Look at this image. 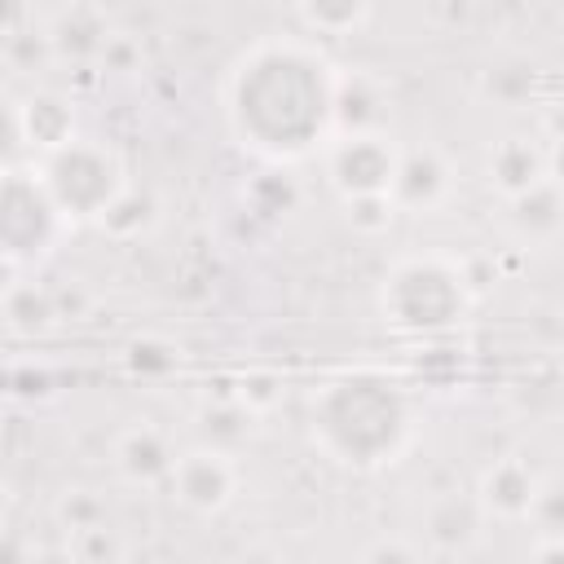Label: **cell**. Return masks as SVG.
<instances>
[{
    "label": "cell",
    "mask_w": 564,
    "mask_h": 564,
    "mask_svg": "<svg viewBox=\"0 0 564 564\" xmlns=\"http://www.w3.org/2000/svg\"><path fill=\"white\" fill-rule=\"evenodd\" d=\"M234 401H238L251 419H260V414H269V410L282 401V383H278L273 375H247L242 388L234 392Z\"/></svg>",
    "instance_id": "22"
},
{
    "label": "cell",
    "mask_w": 564,
    "mask_h": 564,
    "mask_svg": "<svg viewBox=\"0 0 564 564\" xmlns=\"http://www.w3.org/2000/svg\"><path fill=\"white\" fill-rule=\"evenodd\" d=\"M48 44H53V57L57 62H70V66H88V62H101L115 44V31H110V18L106 9L97 4H66V9H53L40 18Z\"/></svg>",
    "instance_id": "10"
},
{
    "label": "cell",
    "mask_w": 564,
    "mask_h": 564,
    "mask_svg": "<svg viewBox=\"0 0 564 564\" xmlns=\"http://www.w3.org/2000/svg\"><path fill=\"white\" fill-rule=\"evenodd\" d=\"M154 216H159L154 194H150V189L128 185V194H123V198L101 216V229H106L110 238H141V234L154 225Z\"/></svg>",
    "instance_id": "19"
},
{
    "label": "cell",
    "mask_w": 564,
    "mask_h": 564,
    "mask_svg": "<svg viewBox=\"0 0 564 564\" xmlns=\"http://www.w3.org/2000/svg\"><path fill=\"white\" fill-rule=\"evenodd\" d=\"M119 555H123V542L106 520L70 533V560L75 564H119Z\"/></svg>",
    "instance_id": "21"
},
{
    "label": "cell",
    "mask_w": 564,
    "mask_h": 564,
    "mask_svg": "<svg viewBox=\"0 0 564 564\" xmlns=\"http://www.w3.org/2000/svg\"><path fill=\"white\" fill-rule=\"evenodd\" d=\"M538 123H542V137H546L551 145H564V101H551Z\"/></svg>",
    "instance_id": "25"
},
{
    "label": "cell",
    "mask_w": 564,
    "mask_h": 564,
    "mask_svg": "<svg viewBox=\"0 0 564 564\" xmlns=\"http://www.w3.org/2000/svg\"><path fill=\"white\" fill-rule=\"evenodd\" d=\"M485 181L502 203L538 189L546 181V145L524 137V132H511V137L494 141L489 154H485Z\"/></svg>",
    "instance_id": "13"
},
{
    "label": "cell",
    "mask_w": 564,
    "mask_h": 564,
    "mask_svg": "<svg viewBox=\"0 0 564 564\" xmlns=\"http://www.w3.org/2000/svg\"><path fill=\"white\" fill-rule=\"evenodd\" d=\"M48 317H53V300L35 282L9 278V286H4V322H9V330L13 335H35Z\"/></svg>",
    "instance_id": "17"
},
{
    "label": "cell",
    "mask_w": 564,
    "mask_h": 564,
    "mask_svg": "<svg viewBox=\"0 0 564 564\" xmlns=\"http://www.w3.org/2000/svg\"><path fill=\"white\" fill-rule=\"evenodd\" d=\"M35 172L70 225H101V216L132 185L119 150L106 145L101 137H84V132L75 141H66L62 150L44 154L35 163Z\"/></svg>",
    "instance_id": "4"
},
{
    "label": "cell",
    "mask_w": 564,
    "mask_h": 564,
    "mask_svg": "<svg viewBox=\"0 0 564 564\" xmlns=\"http://www.w3.org/2000/svg\"><path fill=\"white\" fill-rule=\"evenodd\" d=\"M172 498L194 516H220L238 494V463L220 445H194L181 449L176 471L167 480Z\"/></svg>",
    "instance_id": "8"
},
{
    "label": "cell",
    "mask_w": 564,
    "mask_h": 564,
    "mask_svg": "<svg viewBox=\"0 0 564 564\" xmlns=\"http://www.w3.org/2000/svg\"><path fill=\"white\" fill-rule=\"evenodd\" d=\"M538 485H542V476L524 458L507 454V458H494L480 471L476 502H480L485 520H529L533 498H538Z\"/></svg>",
    "instance_id": "12"
},
{
    "label": "cell",
    "mask_w": 564,
    "mask_h": 564,
    "mask_svg": "<svg viewBox=\"0 0 564 564\" xmlns=\"http://www.w3.org/2000/svg\"><path fill=\"white\" fill-rule=\"evenodd\" d=\"M339 70L304 35H264L225 79V119L242 150L295 163L335 141Z\"/></svg>",
    "instance_id": "1"
},
{
    "label": "cell",
    "mask_w": 564,
    "mask_h": 564,
    "mask_svg": "<svg viewBox=\"0 0 564 564\" xmlns=\"http://www.w3.org/2000/svg\"><path fill=\"white\" fill-rule=\"evenodd\" d=\"M110 458H115V471L123 485L132 489H154V485H167L172 471H176V445L163 427L154 423H128L115 445H110Z\"/></svg>",
    "instance_id": "9"
},
{
    "label": "cell",
    "mask_w": 564,
    "mask_h": 564,
    "mask_svg": "<svg viewBox=\"0 0 564 564\" xmlns=\"http://www.w3.org/2000/svg\"><path fill=\"white\" fill-rule=\"evenodd\" d=\"M502 220H507V234L520 247H546L564 234V189L555 181H542L538 189L511 198Z\"/></svg>",
    "instance_id": "14"
},
{
    "label": "cell",
    "mask_w": 564,
    "mask_h": 564,
    "mask_svg": "<svg viewBox=\"0 0 564 564\" xmlns=\"http://www.w3.org/2000/svg\"><path fill=\"white\" fill-rule=\"evenodd\" d=\"M449 194H454V163L436 145L401 150V167H397V181H392L397 212L427 216V212L445 207Z\"/></svg>",
    "instance_id": "11"
},
{
    "label": "cell",
    "mask_w": 564,
    "mask_h": 564,
    "mask_svg": "<svg viewBox=\"0 0 564 564\" xmlns=\"http://www.w3.org/2000/svg\"><path fill=\"white\" fill-rule=\"evenodd\" d=\"M529 524H533V538H542V542H564V476H546V480L538 485Z\"/></svg>",
    "instance_id": "20"
},
{
    "label": "cell",
    "mask_w": 564,
    "mask_h": 564,
    "mask_svg": "<svg viewBox=\"0 0 564 564\" xmlns=\"http://www.w3.org/2000/svg\"><path fill=\"white\" fill-rule=\"evenodd\" d=\"M383 88L361 75V70H339V93H335V137L339 132H379L383 128Z\"/></svg>",
    "instance_id": "16"
},
{
    "label": "cell",
    "mask_w": 564,
    "mask_h": 564,
    "mask_svg": "<svg viewBox=\"0 0 564 564\" xmlns=\"http://www.w3.org/2000/svg\"><path fill=\"white\" fill-rule=\"evenodd\" d=\"M308 432L330 463L379 471L414 445V401L383 375H339L313 392Z\"/></svg>",
    "instance_id": "2"
},
{
    "label": "cell",
    "mask_w": 564,
    "mask_h": 564,
    "mask_svg": "<svg viewBox=\"0 0 564 564\" xmlns=\"http://www.w3.org/2000/svg\"><path fill=\"white\" fill-rule=\"evenodd\" d=\"M66 229H70V220L44 189L35 163H9L4 189H0V242H4L9 278L48 260V251L57 247V238Z\"/></svg>",
    "instance_id": "5"
},
{
    "label": "cell",
    "mask_w": 564,
    "mask_h": 564,
    "mask_svg": "<svg viewBox=\"0 0 564 564\" xmlns=\"http://www.w3.org/2000/svg\"><path fill=\"white\" fill-rule=\"evenodd\" d=\"M560 22H564V9H560Z\"/></svg>",
    "instance_id": "27"
},
{
    "label": "cell",
    "mask_w": 564,
    "mask_h": 564,
    "mask_svg": "<svg viewBox=\"0 0 564 564\" xmlns=\"http://www.w3.org/2000/svg\"><path fill=\"white\" fill-rule=\"evenodd\" d=\"M348 207V225L361 229V234H383L392 220H397V203L383 194V198H357V203H344Z\"/></svg>",
    "instance_id": "23"
},
{
    "label": "cell",
    "mask_w": 564,
    "mask_h": 564,
    "mask_svg": "<svg viewBox=\"0 0 564 564\" xmlns=\"http://www.w3.org/2000/svg\"><path fill=\"white\" fill-rule=\"evenodd\" d=\"M326 181L344 203L357 198H392V181L401 167V145L392 141L388 128L379 132H339L326 150Z\"/></svg>",
    "instance_id": "6"
},
{
    "label": "cell",
    "mask_w": 564,
    "mask_h": 564,
    "mask_svg": "<svg viewBox=\"0 0 564 564\" xmlns=\"http://www.w3.org/2000/svg\"><path fill=\"white\" fill-rule=\"evenodd\" d=\"M370 4H295L291 18L308 31V35H352L370 22Z\"/></svg>",
    "instance_id": "18"
},
{
    "label": "cell",
    "mask_w": 564,
    "mask_h": 564,
    "mask_svg": "<svg viewBox=\"0 0 564 564\" xmlns=\"http://www.w3.org/2000/svg\"><path fill=\"white\" fill-rule=\"evenodd\" d=\"M529 564H564V542H542V538H533Z\"/></svg>",
    "instance_id": "26"
},
{
    "label": "cell",
    "mask_w": 564,
    "mask_h": 564,
    "mask_svg": "<svg viewBox=\"0 0 564 564\" xmlns=\"http://www.w3.org/2000/svg\"><path fill=\"white\" fill-rule=\"evenodd\" d=\"M480 524H485V511L476 494H441L423 511V533L436 551H467L480 538Z\"/></svg>",
    "instance_id": "15"
},
{
    "label": "cell",
    "mask_w": 564,
    "mask_h": 564,
    "mask_svg": "<svg viewBox=\"0 0 564 564\" xmlns=\"http://www.w3.org/2000/svg\"><path fill=\"white\" fill-rule=\"evenodd\" d=\"M4 128H9V145H13L9 163H18V150H26V163H40L44 154H53L79 137L75 101L57 88H31L26 97H9Z\"/></svg>",
    "instance_id": "7"
},
{
    "label": "cell",
    "mask_w": 564,
    "mask_h": 564,
    "mask_svg": "<svg viewBox=\"0 0 564 564\" xmlns=\"http://www.w3.org/2000/svg\"><path fill=\"white\" fill-rule=\"evenodd\" d=\"M357 564H423V560H419V551H414L405 538L383 533V538H375V542L361 551Z\"/></svg>",
    "instance_id": "24"
},
{
    "label": "cell",
    "mask_w": 564,
    "mask_h": 564,
    "mask_svg": "<svg viewBox=\"0 0 564 564\" xmlns=\"http://www.w3.org/2000/svg\"><path fill=\"white\" fill-rule=\"evenodd\" d=\"M476 300V286L467 269L449 256H401L383 282H379V317L383 326L410 335V339H432L449 335Z\"/></svg>",
    "instance_id": "3"
}]
</instances>
